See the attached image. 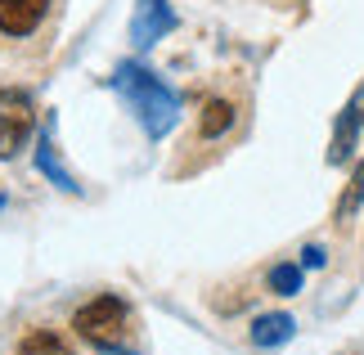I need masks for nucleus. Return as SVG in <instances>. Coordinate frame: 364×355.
<instances>
[{"instance_id":"obj_1","label":"nucleus","mask_w":364,"mask_h":355,"mask_svg":"<svg viewBox=\"0 0 364 355\" xmlns=\"http://www.w3.org/2000/svg\"><path fill=\"white\" fill-rule=\"evenodd\" d=\"M117 90L126 99V108L135 112V122L144 126V135L158 139V135H166L176 126L180 99H176V90L166 86V81L153 77L144 63H122L117 68Z\"/></svg>"},{"instance_id":"obj_2","label":"nucleus","mask_w":364,"mask_h":355,"mask_svg":"<svg viewBox=\"0 0 364 355\" xmlns=\"http://www.w3.org/2000/svg\"><path fill=\"white\" fill-rule=\"evenodd\" d=\"M126 324H131V310H126L122 297H95L90 306H81L77 315H73V329L86 337L90 346H100V351L122 346Z\"/></svg>"},{"instance_id":"obj_3","label":"nucleus","mask_w":364,"mask_h":355,"mask_svg":"<svg viewBox=\"0 0 364 355\" xmlns=\"http://www.w3.org/2000/svg\"><path fill=\"white\" fill-rule=\"evenodd\" d=\"M32 99L27 90H0V158H14L32 135Z\"/></svg>"},{"instance_id":"obj_4","label":"nucleus","mask_w":364,"mask_h":355,"mask_svg":"<svg viewBox=\"0 0 364 355\" xmlns=\"http://www.w3.org/2000/svg\"><path fill=\"white\" fill-rule=\"evenodd\" d=\"M171 27H176V14H171L166 0H139L135 18H131V41L135 46H153V41H162Z\"/></svg>"},{"instance_id":"obj_5","label":"nucleus","mask_w":364,"mask_h":355,"mask_svg":"<svg viewBox=\"0 0 364 355\" xmlns=\"http://www.w3.org/2000/svg\"><path fill=\"white\" fill-rule=\"evenodd\" d=\"M50 0H0V32L5 36H32L46 18Z\"/></svg>"},{"instance_id":"obj_6","label":"nucleus","mask_w":364,"mask_h":355,"mask_svg":"<svg viewBox=\"0 0 364 355\" xmlns=\"http://www.w3.org/2000/svg\"><path fill=\"white\" fill-rule=\"evenodd\" d=\"M36 166H41V176H50L63 194H77V184H73V176L63 171L59 149H54V139H50V135H41V144H36Z\"/></svg>"},{"instance_id":"obj_7","label":"nucleus","mask_w":364,"mask_h":355,"mask_svg":"<svg viewBox=\"0 0 364 355\" xmlns=\"http://www.w3.org/2000/svg\"><path fill=\"white\" fill-rule=\"evenodd\" d=\"M355 131H360V99H355V104L342 112V122H338V135H333V149H328V162H346V158H351Z\"/></svg>"},{"instance_id":"obj_8","label":"nucleus","mask_w":364,"mask_h":355,"mask_svg":"<svg viewBox=\"0 0 364 355\" xmlns=\"http://www.w3.org/2000/svg\"><path fill=\"white\" fill-rule=\"evenodd\" d=\"M230 126H234V104H230V99H207L203 117H198V131L207 139H216V135H225Z\"/></svg>"},{"instance_id":"obj_9","label":"nucleus","mask_w":364,"mask_h":355,"mask_svg":"<svg viewBox=\"0 0 364 355\" xmlns=\"http://www.w3.org/2000/svg\"><path fill=\"white\" fill-rule=\"evenodd\" d=\"M292 337V315H261L252 324V342L257 346H279Z\"/></svg>"},{"instance_id":"obj_10","label":"nucleus","mask_w":364,"mask_h":355,"mask_svg":"<svg viewBox=\"0 0 364 355\" xmlns=\"http://www.w3.org/2000/svg\"><path fill=\"white\" fill-rule=\"evenodd\" d=\"M18 355H68V346L54 337L50 329H32L23 337V346H18Z\"/></svg>"},{"instance_id":"obj_11","label":"nucleus","mask_w":364,"mask_h":355,"mask_svg":"<svg viewBox=\"0 0 364 355\" xmlns=\"http://www.w3.org/2000/svg\"><path fill=\"white\" fill-rule=\"evenodd\" d=\"M270 288L284 292V297L301 292V265H274V270H270Z\"/></svg>"},{"instance_id":"obj_12","label":"nucleus","mask_w":364,"mask_h":355,"mask_svg":"<svg viewBox=\"0 0 364 355\" xmlns=\"http://www.w3.org/2000/svg\"><path fill=\"white\" fill-rule=\"evenodd\" d=\"M360 198H364V162L355 166V176H351V184H346V194H342V203H338V221L351 216V211L360 207Z\"/></svg>"},{"instance_id":"obj_13","label":"nucleus","mask_w":364,"mask_h":355,"mask_svg":"<svg viewBox=\"0 0 364 355\" xmlns=\"http://www.w3.org/2000/svg\"><path fill=\"white\" fill-rule=\"evenodd\" d=\"M301 265L306 270H319V265H324V248H306L301 252Z\"/></svg>"},{"instance_id":"obj_14","label":"nucleus","mask_w":364,"mask_h":355,"mask_svg":"<svg viewBox=\"0 0 364 355\" xmlns=\"http://www.w3.org/2000/svg\"><path fill=\"white\" fill-rule=\"evenodd\" d=\"M0 207H5V198H0Z\"/></svg>"}]
</instances>
